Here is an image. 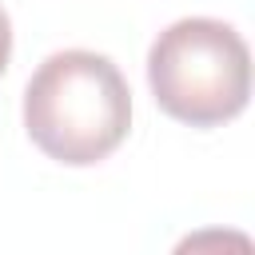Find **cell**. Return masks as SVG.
Segmentation results:
<instances>
[{
    "mask_svg": "<svg viewBox=\"0 0 255 255\" xmlns=\"http://www.w3.org/2000/svg\"><path fill=\"white\" fill-rule=\"evenodd\" d=\"M28 139L56 163L92 167L108 159L131 128L124 72L88 48L52 52L24 88Z\"/></svg>",
    "mask_w": 255,
    "mask_h": 255,
    "instance_id": "1",
    "label": "cell"
},
{
    "mask_svg": "<svg viewBox=\"0 0 255 255\" xmlns=\"http://www.w3.org/2000/svg\"><path fill=\"white\" fill-rule=\"evenodd\" d=\"M147 84L171 120L191 128L227 124L251 96L247 40L211 16L175 20L147 48Z\"/></svg>",
    "mask_w": 255,
    "mask_h": 255,
    "instance_id": "2",
    "label": "cell"
},
{
    "mask_svg": "<svg viewBox=\"0 0 255 255\" xmlns=\"http://www.w3.org/2000/svg\"><path fill=\"white\" fill-rule=\"evenodd\" d=\"M8 56H12V20H8V12L0 4V76L8 68Z\"/></svg>",
    "mask_w": 255,
    "mask_h": 255,
    "instance_id": "3",
    "label": "cell"
}]
</instances>
